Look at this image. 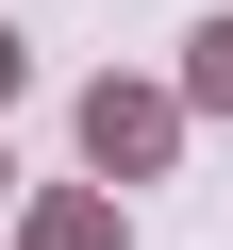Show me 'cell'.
<instances>
[{"mask_svg":"<svg viewBox=\"0 0 233 250\" xmlns=\"http://www.w3.org/2000/svg\"><path fill=\"white\" fill-rule=\"evenodd\" d=\"M0 83H17V34H0Z\"/></svg>","mask_w":233,"mask_h":250,"instance_id":"cell-3","label":"cell"},{"mask_svg":"<svg viewBox=\"0 0 233 250\" xmlns=\"http://www.w3.org/2000/svg\"><path fill=\"white\" fill-rule=\"evenodd\" d=\"M83 150H100V167H150V150H167V100H116V83H100V100H83Z\"/></svg>","mask_w":233,"mask_h":250,"instance_id":"cell-1","label":"cell"},{"mask_svg":"<svg viewBox=\"0 0 233 250\" xmlns=\"http://www.w3.org/2000/svg\"><path fill=\"white\" fill-rule=\"evenodd\" d=\"M200 100H233V17H216V34H200Z\"/></svg>","mask_w":233,"mask_h":250,"instance_id":"cell-2","label":"cell"}]
</instances>
